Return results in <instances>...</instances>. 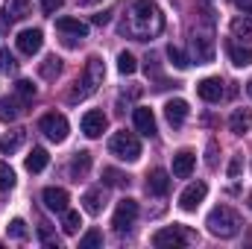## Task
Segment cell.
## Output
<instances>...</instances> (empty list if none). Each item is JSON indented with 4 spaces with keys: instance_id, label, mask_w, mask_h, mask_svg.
Segmentation results:
<instances>
[{
    "instance_id": "obj_29",
    "label": "cell",
    "mask_w": 252,
    "mask_h": 249,
    "mask_svg": "<svg viewBox=\"0 0 252 249\" xmlns=\"http://www.w3.org/2000/svg\"><path fill=\"white\" fill-rule=\"evenodd\" d=\"M79 226H82V217H79V211H62V229L64 235H76L79 232Z\"/></svg>"
},
{
    "instance_id": "obj_8",
    "label": "cell",
    "mask_w": 252,
    "mask_h": 249,
    "mask_svg": "<svg viewBox=\"0 0 252 249\" xmlns=\"http://www.w3.org/2000/svg\"><path fill=\"white\" fill-rule=\"evenodd\" d=\"M135 220H138V202L126 196V199H121V202H118V208H115V217H112V226H115L118 232H129Z\"/></svg>"
},
{
    "instance_id": "obj_38",
    "label": "cell",
    "mask_w": 252,
    "mask_h": 249,
    "mask_svg": "<svg viewBox=\"0 0 252 249\" xmlns=\"http://www.w3.org/2000/svg\"><path fill=\"white\" fill-rule=\"evenodd\" d=\"M241 167H244V161H241V156H235V158L229 161V179H238V176H241Z\"/></svg>"
},
{
    "instance_id": "obj_24",
    "label": "cell",
    "mask_w": 252,
    "mask_h": 249,
    "mask_svg": "<svg viewBox=\"0 0 252 249\" xmlns=\"http://www.w3.org/2000/svg\"><path fill=\"white\" fill-rule=\"evenodd\" d=\"M88 170H91V153H88V150H79V153L73 156V161H70V176L79 182V179L88 176Z\"/></svg>"
},
{
    "instance_id": "obj_21",
    "label": "cell",
    "mask_w": 252,
    "mask_h": 249,
    "mask_svg": "<svg viewBox=\"0 0 252 249\" xmlns=\"http://www.w3.org/2000/svg\"><path fill=\"white\" fill-rule=\"evenodd\" d=\"M229 129L235 135H247L252 129V109H235L232 118H229Z\"/></svg>"
},
{
    "instance_id": "obj_33",
    "label": "cell",
    "mask_w": 252,
    "mask_h": 249,
    "mask_svg": "<svg viewBox=\"0 0 252 249\" xmlns=\"http://www.w3.org/2000/svg\"><path fill=\"white\" fill-rule=\"evenodd\" d=\"M103 244V232L100 229H88L85 238H79V249H94Z\"/></svg>"
},
{
    "instance_id": "obj_25",
    "label": "cell",
    "mask_w": 252,
    "mask_h": 249,
    "mask_svg": "<svg viewBox=\"0 0 252 249\" xmlns=\"http://www.w3.org/2000/svg\"><path fill=\"white\" fill-rule=\"evenodd\" d=\"M47 161H50L47 150H44V147H32V153L27 156V170H30V173H41V170L47 167Z\"/></svg>"
},
{
    "instance_id": "obj_27",
    "label": "cell",
    "mask_w": 252,
    "mask_h": 249,
    "mask_svg": "<svg viewBox=\"0 0 252 249\" xmlns=\"http://www.w3.org/2000/svg\"><path fill=\"white\" fill-rule=\"evenodd\" d=\"M38 73H41V79H56L62 73V59L59 56H47L44 62L38 64Z\"/></svg>"
},
{
    "instance_id": "obj_16",
    "label": "cell",
    "mask_w": 252,
    "mask_h": 249,
    "mask_svg": "<svg viewBox=\"0 0 252 249\" xmlns=\"http://www.w3.org/2000/svg\"><path fill=\"white\" fill-rule=\"evenodd\" d=\"M147 190H150L153 196H167V193H170V173L161 170V167H156V170L147 176Z\"/></svg>"
},
{
    "instance_id": "obj_42",
    "label": "cell",
    "mask_w": 252,
    "mask_h": 249,
    "mask_svg": "<svg viewBox=\"0 0 252 249\" xmlns=\"http://www.w3.org/2000/svg\"><path fill=\"white\" fill-rule=\"evenodd\" d=\"M109 21H112V12H97V15H94V24H97V27H103V24H109Z\"/></svg>"
},
{
    "instance_id": "obj_2",
    "label": "cell",
    "mask_w": 252,
    "mask_h": 249,
    "mask_svg": "<svg viewBox=\"0 0 252 249\" xmlns=\"http://www.w3.org/2000/svg\"><path fill=\"white\" fill-rule=\"evenodd\" d=\"M103 79H106V64H103L100 56H91V59L85 62L82 82H76V85L70 88L67 103H82V100H88V97L97 91V85H103Z\"/></svg>"
},
{
    "instance_id": "obj_30",
    "label": "cell",
    "mask_w": 252,
    "mask_h": 249,
    "mask_svg": "<svg viewBox=\"0 0 252 249\" xmlns=\"http://www.w3.org/2000/svg\"><path fill=\"white\" fill-rule=\"evenodd\" d=\"M103 182L109 187H124V185H129V176L121 173V170H115V167H106L103 170Z\"/></svg>"
},
{
    "instance_id": "obj_43",
    "label": "cell",
    "mask_w": 252,
    "mask_h": 249,
    "mask_svg": "<svg viewBox=\"0 0 252 249\" xmlns=\"http://www.w3.org/2000/svg\"><path fill=\"white\" fill-rule=\"evenodd\" d=\"M214 150H217V147H214V144H208V164H214Z\"/></svg>"
},
{
    "instance_id": "obj_36",
    "label": "cell",
    "mask_w": 252,
    "mask_h": 249,
    "mask_svg": "<svg viewBox=\"0 0 252 249\" xmlns=\"http://www.w3.org/2000/svg\"><path fill=\"white\" fill-rule=\"evenodd\" d=\"M12 187H15V170L6 161H0V190H12Z\"/></svg>"
},
{
    "instance_id": "obj_40",
    "label": "cell",
    "mask_w": 252,
    "mask_h": 249,
    "mask_svg": "<svg viewBox=\"0 0 252 249\" xmlns=\"http://www.w3.org/2000/svg\"><path fill=\"white\" fill-rule=\"evenodd\" d=\"M147 76H153V79H158V82H161V70H158L156 59H147Z\"/></svg>"
},
{
    "instance_id": "obj_31",
    "label": "cell",
    "mask_w": 252,
    "mask_h": 249,
    "mask_svg": "<svg viewBox=\"0 0 252 249\" xmlns=\"http://www.w3.org/2000/svg\"><path fill=\"white\" fill-rule=\"evenodd\" d=\"M167 59H170V64H173L176 70H188V67H190V59L179 50V47H176V44H170V47H167Z\"/></svg>"
},
{
    "instance_id": "obj_37",
    "label": "cell",
    "mask_w": 252,
    "mask_h": 249,
    "mask_svg": "<svg viewBox=\"0 0 252 249\" xmlns=\"http://www.w3.org/2000/svg\"><path fill=\"white\" fill-rule=\"evenodd\" d=\"M6 232H9V238H15V241H24V238H27V223H24L21 217H15V220L6 226Z\"/></svg>"
},
{
    "instance_id": "obj_35",
    "label": "cell",
    "mask_w": 252,
    "mask_h": 249,
    "mask_svg": "<svg viewBox=\"0 0 252 249\" xmlns=\"http://www.w3.org/2000/svg\"><path fill=\"white\" fill-rule=\"evenodd\" d=\"M118 70H121V73H124V76H129V73H135V70H138V62H135V56H132V53H121V56H118Z\"/></svg>"
},
{
    "instance_id": "obj_20",
    "label": "cell",
    "mask_w": 252,
    "mask_h": 249,
    "mask_svg": "<svg viewBox=\"0 0 252 249\" xmlns=\"http://www.w3.org/2000/svg\"><path fill=\"white\" fill-rule=\"evenodd\" d=\"M82 208H85L88 214H100V211L106 208V193H103V187L85 190V193H82Z\"/></svg>"
},
{
    "instance_id": "obj_6",
    "label": "cell",
    "mask_w": 252,
    "mask_h": 249,
    "mask_svg": "<svg viewBox=\"0 0 252 249\" xmlns=\"http://www.w3.org/2000/svg\"><path fill=\"white\" fill-rule=\"evenodd\" d=\"M188 241H190V235L182 226H167V229H158L153 235V247H158V249H179V247H185Z\"/></svg>"
},
{
    "instance_id": "obj_4",
    "label": "cell",
    "mask_w": 252,
    "mask_h": 249,
    "mask_svg": "<svg viewBox=\"0 0 252 249\" xmlns=\"http://www.w3.org/2000/svg\"><path fill=\"white\" fill-rule=\"evenodd\" d=\"M109 153L118 156L121 161H138L141 158V141L135 132H115L112 141H109Z\"/></svg>"
},
{
    "instance_id": "obj_19",
    "label": "cell",
    "mask_w": 252,
    "mask_h": 249,
    "mask_svg": "<svg viewBox=\"0 0 252 249\" xmlns=\"http://www.w3.org/2000/svg\"><path fill=\"white\" fill-rule=\"evenodd\" d=\"M132 121H135V129H138L141 135H147V138H153V135H156V115H153L150 109L138 106V109L132 112Z\"/></svg>"
},
{
    "instance_id": "obj_14",
    "label": "cell",
    "mask_w": 252,
    "mask_h": 249,
    "mask_svg": "<svg viewBox=\"0 0 252 249\" xmlns=\"http://www.w3.org/2000/svg\"><path fill=\"white\" fill-rule=\"evenodd\" d=\"M41 199H44L47 211H56V214L67 211V202H70V196H67V190H64V187H44Z\"/></svg>"
},
{
    "instance_id": "obj_3",
    "label": "cell",
    "mask_w": 252,
    "mask_h": 249,
    "mask_svg": "<svg viewBox=\"0 0 252 249\" xmlns=\"http://www.w3.org/2000/svg\"><path fill=\"white\" fill-rule=\"evenodd\" d=\"M205 226H208V232H211L214 238L229 241V238H235V235L241 232V217H238V211H232L229 205H217V208L208 214Z\"/></svg>"
},
{
    "instance_id": "obj_26",
    "label": "cell",
    "mask_w": 252,
    "mask_h": 249,
    "mask_svg": "<svg viewBox=\"0 0 252 249\" xmlns=\"http://www.w3.org/2000/svg\"><path fill=\"white\" fill-rule=\"evenodd\" d=\"M3 15H6L9 21H24V18L30 15V0H6Z\"/></svg>"
},
{
    "instance_id": "obj_15",
    "label": "cell",
    "mask_w": 252,
    "mask_h": 249,
    "mask_svg": "<svg viewBox=\"0 0 252 249\" xmlns=\"http://www.w3.org/2000/svg\"><path fill=\"white\" fill-rule=\"evenodd\" d=\"M205 193H208V185L205 182H193L182 190V196H179V205L185 208V211H193L202 199H205Z\"/></svg>"
},
{
    "instance_id": "obj_13",
    "label": "cell",
    "mask_w": 252,
    "mask_h": 249,
    "mask_svg": "<svg viewBox=\"0 0 252 249\" xmlns=\"http://www.w3.org/2000/svg\"><path fill=\"white\" fill-rule=\"evenodd\" d=\"M27 103L15 94V97H0V121L3 124H12V121H18L27 109H24Z\"/></svg>"
},
{
    "instance_id": "obj_17",
    "label": "cell",
    "mask_w": 252,
    "mask_h": 249,
    "mask_svg": "<svg viewBox=\"0 0 252 249\" xmlns=\"http://www.w3.org/2000/svg\"><path fill=\"white\" fill-rule=\"evenodd\" d=\"M193 167H196V156L190 150H179L173 156V176L176 179H188L190 173H193Z\"/></svg>"
},
{
    "instance_id": "obj_10",
    "label": "cell",
    "mask_w": 252,
    "mask_h": 249,
    "mask_svg": "<svg viewBox=\"0 0 252 249\" xmlns=\"http://www.w3.org/2000/svg\"><path fill=\"white\" fill-rule=\"evenodd\" d=\"M56 30L64 35V41H67V44H76L73 38H79V41H82V38L88 35V24H82L79 18H59V21H56Z\"/></svg>"
},
{
    "instance_id": "obj_41",
    "label": "cell",
    "mask_w": 252,
    "mask_h": 249,
    "mask_svg": "<svg viewBox=\"0 0 252 249\" xmlns=\"http://www.w3.org/2000/svg\"><path fill=\"white\" fill-rule=\"evenodd\" d=\"M62 3H64V0H41V9H44L47 15H53V12H56Z\"/></svg>"
},
{
    "instance_id": "obj_11",
    "label": "cell",
    "mask_w": 252,
    "mask_h": 249,
    "mask_svg": "<svg viewBox=\"0 0 252 249\" xmlns=\"http://www.w3.org/2000/svg\"><path fill=\"white\" fill-rule=\"evenodd\" d=\"M196 94H199L205 103H220L223 94H226L223 79H217V76H205L202 82H196Z\"/></svg>"
},
{
    "instance_id": "obj_28",
    "label": "cell",
    "mask_w": 252,
    "mask_h": 249,
    "mask_svg": "<svg viewBox=\"0 0 252 249\" xmlns=\"http://www.w3.org/2000/svg\"><path fill=\"white\" fill-rule=\"evenodd\" d=\"M232 35H235V38H252V18L238 15V18L232 21Z\"/></svg>"
},
{
    "instance_id": "obj_45",
    "label": "cell",
    "mask_w": 252,
    "mask_h": 249,
    "mask_svg": "<svg viewBox=\"0 0 252 249\" xmlns=\"http://www.w3.org/2000/svg\"><path fill=\"white\" fill-rule=\"evenodd\" d=\"M247 94H250V97H252V79H250V82H247Z\"/></svg>"
},
{
    "instance_id": "obj_23",
    "label": "cell",
    "mask_w": 252,
    "mask_h": 249,
    "mask_svg": "<svg viewBox=\"0 0 252 249\" xmlns=\"http://www.w3.org/2000/svg\"><path fill=\"white\" fill-rule=\"evenodd\" d=\"M226 53H229V59H232L235 67H247V64H252V50L244 47V44H238V41H229V44H226Z\"/></svg>"
},
{
    "instance_id": "obj_34",
    "label": "cell",
    "mask_w": 252,
    "mask_h": 249,
    "mask_svg": "<svg viewBox=\"0 0 252 249\" xmlns=\"http://www.w3.org/2000/svg\"><path fill=\"white\" fill-rule=\"evenodd\" d=\"M0 70L3 73H18V62H15L9 47H0Z\"/></svg>"
},
{
    "instance_id": "obj_1",
    "label": "cell",
    "mask_w": 252,
    "mask_h": 249,
    "mask_svg": "<svg viewBox=\"0 0 252 249\" xmlns=\"http://www.w3.org/2000/svg\"><path fill=\"white\" fill-rule=\"evenodd\" d=\"M164 30V15L153 0H135L126 12V21L121 24V32L135 41H153Z\"/></svg>"
},
{
    "instance_id": "obj_12",
    "label": "cell",
    "mask_w": 252,
    "mask_h": 249,
    "mask_svg": "<svg viewBox=\"0 0 252 249\" xmlns=\"http://www.w3.org/2000/svg\"><path fill=\"white\" fill-rule=\"evenodd\" d=\"M106 126H109V118H106L103 112H97V109H91V112L82 115V132H85L88 138H100V135L106 132Z\"/></svg>"
},
{
    "instance_id": "obj_7",
    "label": "cell",
    "mask_w": 252,
    "mask_h": 249,
    "mask_svg": "<svg viewBox=\"0 0 252 249\" xmlns=\"http://www.w3.org/2000/svg\"><path fill=\"white\" fill-rule=\"evenodd\" d=\"M38 129L50 138V141H56V144H62L64 138H67V132H70V126H67V118L59 115V112H50V115H44L41 121H38Z\"/></svg>"
},
{
    "instance_id": "obj_18",
    "label": "cell",
    "mask_w": 252,
    "mask_h": 249,
    "mask_svg": "<svg viewBox=\"0 0 252 249\" xmlns=\"http://www.w3.org/2000/svg\"><path fill=\"white\" fill-rule=\"evenodd\" d=\"M188 103L185 100H167V106H164V118H167V124L173 126V129H179V126L185 124V118H188Z\"/></svg>"
},
{
    "instance_id": "obj_9",
    "label": "cell",
    "mask_w": 252,
    "mask_h": 249,
    "mask_svg": "<svg viewBox=\"0 0 252 249\" xmlns=\"http://www.w3.org/2000/svg\"><path fill=\"white\" fill-rule=\"evenodd\" d=\"M15 44H18V50H21L24 56H35V53L41 50V44H44V32H41L38 27H32V30H21L18 38H15Z\"/></svg>"
},
{
    "instance_id": "obj_47",
    "label": "cell",
    "mask_w": 252,
    "mask_h": 249,
    "mask_svg": "<svg viewBox=\"0 0 252 249\" xmlns=\"http://www.w3.org/2000/svg\"><path fill=\"white\" fill-rule=\"evenodd\" d=\"M235 3H241V0H235Z\"/></svg>"
},
{
    "instance_id": "obj_46",
    "label": "cell",
    "mask_w": 252,
    "mask_h": 249,
    "mask_svg": "<svg viewBox=\"0 0 252 249\" xmlns=\"http://www.w3.org/2000/svg\"><path fill=\"white\" fill-rule=\"evenodd\" d=\"M250 205H252V193H250Z\"/></svg>"
},
{
    "instance_id": "obj_44",
    "label": "cell",
    "mask_w": 252,
    "mask_h": 249,
    "mask_svg": "<svg viewBox=\"0 0 252 249\" xmlns=\"http://www.w3.org/2000/svg\"><path fill=\"white\" fill-rule=\"evenodd\" d=\"M79 3H82V6H91V3H97V0H79Z\"/></svg>"
},
{
    "instance_id": "obj_5",
    "label": "cell",
    "mask_w": 252,
    "mask_h": 249,
    "mask_svg": "<svg viewBox=\"0 0 252 249\" xmlns=\"http://www.w3.org/2000/svg\"><path fill=\"white\" fill-rule=\"evenodd\" d=\"M190 62L196 64L214 62V35L208 30H193L190 32Z\"/></svg>"
},
{
    "instance_id": "obj_39",
    "label": "cell",
    "mask_w": 252,
    "mask_h": 249,
    "mask_svg": "<svg viewBox=\"0 0 252 249\" xmlns=\"http://www.w3.org/2000/svg\"><path fill=\"white\" fill-rule=\"evenodd\" d=\"M38 238H41V241H44L47 247H56V249H59V241H56V238L50 235V229H47V226H41V229H38Z\"/></svg>"
},
{
    "instance_id": "obj_22",
    "label": "cell",
    "mask_w": 252,
    "mask_h": 249,
    "mask_svg": "<svg viewBox=\"0 0 252 249\" xmlns=\"http://www.w3.org/2000/svg\"><path fill=\"white\" fill-rule=\"evenodd\" d=\"M24 138H27V132H24V129H12V132H6V135L0 138V153H3V156L18 153V150L24 147Z\"/></svg>"
},
{
    "instance_id": "obj_32",
    "label": "cell",
    "mask_w": 252,
    "mask_h": 249,
    "mask_svg": "<svg viewBox=\"0 0 252 249\" xmlns=\"http://www.w3.org/2000/svg\"><path fill=\"white\" fill-rule=\"evenodd\" d=\"M15 94H18L24 103H32V100H35V85H32L30 79H18V82H15Z\"/></svg>"
}]
</instances>
